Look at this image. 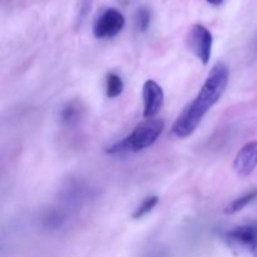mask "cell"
Wrapping results in <instances>:
<instances>
[{"label":"cell","mask_w":257,"mask_h":257,"mask_svg":"<svg viewBox=\"0 0 257 257\" xmlns=\"http://www.w3.org/2000/svg\"><path fill=\"white\" fill-rule=\"evenodd\" d=\"M230 70L223 62L216 63L195 99L182 110L172 125L175 137L187 138L197 130L206 113L220 100L228 84Z\"/></svg>","instance_id":"6da1fadb"},{"label":"cell","mask_w":257,"mask_h":257,"mask_svg":"<svg viewBox=\"0 0 257 257\" xmlns=\"http://www.w3.org/2000/svg\"><path fill=\"white\" fill-rule=\"evenodd\" d=\"M163 130H165V122L162 119H156V118L146 119L145 122L140 123L127 137L108 147L105 152L109 155L141 152L155 145L160 136L162 135Z\"/></svg>","instance_id":"7a4b0ae2"},{"label":"cell","mask_w":257,"mask_h":257,"mask_svg":"<svg viewBox=\"0 0 257 257\" xmlns=\"http://www.w3.org/2000/svg\"><path fill=\"white\" fill-rule=\"evenodd\" d=\"M187 47L203 64H207L210 62L211 53H212L213 38L210 30L201 24H195L188 30Z\"/></svg>","instance_id":"3957f363"},{"label":"cell","mask_w":257,"mask_h":257,"mask_svg":"<svg viewBox=\"0 0 257 257\" xmlns=\"http://www.w3.org/2000/svg\"><path fill=\"white\" fill-rule=\"evenodd\" d=\"M125 25L124 15L114 8L105 9L93 25V34L98 39H112L117 37Z\"/></svg>","instance_id":"277c9868"},{"label":"cell","mask_w":257,"mask_h":257,"mask_svg":"<svg viewBox=\"0 0 257 257\" xmlns=\"http://www.w3.org/2000/svg\"><path fill=\"white\" fill-rule=\"evenodd\" d=\"M143 117L146 119L155 118L163 107L165 102V93L162 87L157 82L152 79H148L143 84Z\"/></svg>","instance_id":"5b68a950"},{"label":"cell","mask_w":257,"mask_h":257,"mask_svg":"<svg viewBox=\"0 0 257 257\" xmlns=\"http://www.w3.org/2000/svg\"><path fill=\"white\" fill-rule=\"evenodd\" d=\"M257 167V141L248 142L241 148L233 161V170L241 177L250 176Z\"/></svg>","instance_id":"8992f818"},{"label":"cell","mask_w":257,"mask_h":257,"mask_svg":"<svg viewBox=\"0 0 257 257\" xmlns=\"http://www.w3.org/2000/svg\"><path fill=\"white\" fill-rule=\"evenodd\" d=\"M226 240L233 245L255 250L257 247V225H243L226 233Z\"/></svg>","instance_id":"52a82bcc"},{"label":"cell","mask_w":257,"mask_h":257,"mask_svg":"<svg viewBox=\"0 0 257 257\" xmlns=\"http://www.w3.org/2000/svg\"><path fill=\"white\" fill-rule=\"evenodd\" d=\"M80 117H82V108L75 102H69L68 104H65L60 112V120H62L63 124L68 125V127L78 124Z\"/></svg>","instance_id":"ba28073f"},{"label":"cell","mask_w":257,"mask_h":257,"mask_svg":"<svg viewBox=\"0 0 257 257\" xmlns=\"http://www.w3.org/2000/svg\"><path fill=\"white\" fill-rule=\"evenodd\" d=\"M124 83L123 79L117 74V73H108L105 77V94L108 98L113 99L117 98L118 95L122 94Z\"/></svg>","instance_id":"9c48e42d"},{"label":"cell","mask_w":257,"mask_h":257,"mask_svg":"<svg viewBox=\"0 0 257 257\" xmlns=\"http://www.w3.org/2000/svg\"><path fill=\"white\" fill-rule=\"evenodd\" d=\"M256 197H257V190L251 191V192L246 193V195L241 196V197H237L236 200H233L232 202L228 203V205L226 206L223 212H225L226 215H233V213L240 212V211H242L248 203L252 202Z\"/></svg>","instance_id":"30bf717a"},{"label":"cell","mask_w":257,"mask_h":257,"mask_svg":"<svg viewBox=\"0 0 257 257\" xmlns=\"http://www.w3.org/2000/svg\"><path fill=\"white\" fill-rule=\"evenodd\" d=\"M160 202V198L158 196H150V197L145 198L142 201L140 206L135 210V212L132 213L133 220H141L142 217H145L146 215H148L150 212H152L153 208L158 205Z\"/></svg>","instance_id":"8fae6325"},{"label":"cell","mask_w":257,"mask_h":257,"mask_svg":"<svg viewBox=\"0 0 257 257\" xmlns=\"http://www.w3.org/2000/svg\"><path fill=\"white\" fill-rule=\"evenodd\" d=\"M136 24H137L140 32H147L151 24V12L148 10V8L142 7L137 10V14H136Z\"/></svg>","instance_id":"7c38bea8"},{"label":"cell","mask_w":257,"mask_h":257,"mask_svg":"<svg viewBox=\"0 0 257 257\" xmlns=\"http://www.w3.org/2000/svg\"><path fill=\"white\" fill-rule=\"evenodd\" d=\"M92 8V0H80L79 10H78V22H83Z\"/></svg>","instance_id":"4fadbf2b"},{"label":"cell","mask_w":257,"mask_h":257,"mask_svg":"<svg viewBox=\"0 0 257 257\" xmlns=\"http://www.w3.org/2000/svg\"><path fill=\"white\" fill-rule=\"evenodd\" d=\"M206 2H207L208 4L215 5V7H217V5H221V4H222L223 0H206Z\"/></svg>","instance_id":"5bb4252c"}]
</instances>
